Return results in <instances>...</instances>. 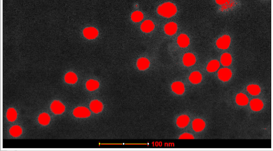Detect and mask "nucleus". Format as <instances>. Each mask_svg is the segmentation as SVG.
<instances>
[{
	"label": "nucleus",
	"instance_id": "obj_1",
	"mask_svg": "<svg viewBox=\"0 0 273 151\" xmlns=\"http://www.w3.org/2000/svg\"><path fill=\"white\" fill-rule=\"evenodd\" d=\"M158 13L166 17H170L175 15L177 12L176 6L170 2L165 3L160 6L157 9Z\"/></svg>",
	"mask_w": 273,
	"mask_h": 151
},
{
	"label": "nucleus",
	"instance_id": "obj_2",
	"mask_svg": "<svg viewBox=\"0 0 273 151\" xmlns=\"http://www.w3.org/2000/svg\"><path fill=\"white\" fill-rule=\"evenodd\" d=\"M73 113L75 117L79 118L87 117L91 114L90 111L87 108L83 106L78 107L75 108L73 111Z\"/></svg>",
	"mask_w": 273,
	"mask_h": 151
},
{
	"label": "nucleus",
	"instance_id": "obj_3",
	"mask_svg": "<svg viewBox=\"0 0 273 151\" xmlns=\"http://www.w3.org/2000/svg\"><path fill=\"white\" fill-rule=\"evenodd\" d=\"M230 42V37L225 35L219 38L217 41V47L220 49H226L229 46Z\"/></svg>",
	"mask_w": 273,
	"mask_h": 151
},
{
	"label": "nucleus",
	"instance_id": "obj_4",
	"mask_svg": "<svg viewBox=\"0 0 273 151\" xmlns=\"http://www.w3.org/2000/svg\"><path fill=\"white\" fill-rule=\"evenodd\" d=\"M51 108L52 111L56 114H61L64 111V106L59 101H54L51 104Z\"/></svg>",
	"mask_w": 273,
	"mask_h": 151
},
{
	"label": "nucleus",
	"instance_id": "obj_5",
	"mask_svg": "<svg viewBox=\"0 0 273 151\" xmlns=\"http://www.w3.org/2000/svg\"><path fill=\"white\" fill-rule=\"evenodd\" d=\"M219 78L224 81H228L232 76L231 70L229 69L224 68L220 69L218 72Z\"/></svg>",
	"mask_w": 273,
	"mask_h": 151
},
{
	"label": "nucleus",
	"instance_id": "obj_6",
	"mask_svg": "<svg viewBox=\"0 0 273 151\" xmlns=\"http://www.w3.org/2000/svg\"><path fill=\"white\" fill-rule=\"evenodd\" d=\"M83 32L84 36L89 39L95 38L98 34L97 29L93 27H89L85 28Z\"/></svg>",
	"mask_w": 273,
	"mask_h": 151
},
{
	"label": "nucleus",
	"instance_id": "obj_7",
	"mask_svg": "<svg viewBox=\"0 0 273 151\" xmlns=\"http://www.w3.org/2000/svg\"><path fill=\"white\" fill-rule=\"evenodd\" d=\"M103 108L102 103L97 100L91 101L90 104V108L91 110L95 113L100 112Z\"/></svg>",
	"mask_w": 273,
	"mask_h": 151
},
{
	"label": "nucleus",
	"instance_id": "obj_8",
	"mask_svg": "<svg viewBox=\"0 0 273 151\" xmlns=\"http://www.w3.org/2000/svg\"><path fill=\"white\" fill-rule=\"evenodd\" d=\"M196 61L195 57L194 55L191 53L185 54L183 58V62L184 65L187 66H191L194 65Z\"/></svg>",
	"mask_w": 273,
	"mask_h": 151
},
{
	"label": "nucleus",
	"instance_id": "obj_9",
	"mask_svg": "<svg viewBox=\"0 0 273 151\" xmlns=\"http://www.w3.org/2000/svg\"><path fill=\"white\" fill-rule=\"evenodd\" d=\"M177 29V24L173 22L167 24L164 27V30L166 33L169 35L174 34L176 32Z\"/></svg>",
	"mask_w": 273,
	"mask_h": 151
},
{
	"label": "nucleus",
	"instance_id": "obj_10",
	"mask_svg": "<svg viewBox=\"0 0 273 151\" xmlns=\"http://www.w3.org/2000/svg\"><path fill=\"white\" fill-rule=\"evenodd\" d=\"M250 105L252 110L257 111L262 109L263 104L262 102L260 100L258 99H254L251 101Z\"/></svg>",
	"mask_w": 273,
	"mask_h": 151
},
{
	"label": "nucleus",
	"instance_id": "obj_11",
	"mask_svg": "<svg viewBox=\"0 0 273 151\" xmlns=\"http://www.w3.org/2000/svg\"><path fill=\"white\" fill-rule=\"evenodd\" d=\"M177 42L181 47H185L189 45V40L186 35L181 34L178 36V38Z\"/></svg>",
	"mask_w": 273,
	"mask_h": 151
},
{
	"label": "nucleus",
	"instance_id": "obj_12",
	"mask_svg": "<svg viewBox=\"0 0 273 151\" xmlns=\"http://www.w3.org/2000/svg\"><path fill=\"white\" fill-rule=\"evenodd\" d=\"M171 87L173 91L177 94H182L184 91V86L181 82H174L173 83Z\"/></svg>",
	"mask_w": 273,
	"mask_h": 151
},
{
	"label": "nucleus",
	"instance_id": "obj_13",
	"mask_svg": "<svg viewBox=\"0 0 273 151\" xmlns=\"http://www.w3.org/2000/svg\"><path fill=\"white\" fill-rule=\"evenodd\" d=\"M194 129L196 132L200 131L203 129L205 126L204 122L201 119L194 120L192 124Z\"/></svg>",
	"mask_w": 273,
	"mask_h": 151
},
{
	"label": "nucleus",
	"instance_id": "obj_14",
	"mask_svg": "<svg viewBox=\"0 0 273 151\" xmlns=\"http://www.w3.org/2000/svg\"><path fill=\"white\" fill-rule=\"evenodd\" d=\"M154 25L151 21L147 20L145 21L141 26L142 30L145 32H149L153 30Z\"/></svg>",
	"mask_w": 273,
	"mask_h": 151
},
{
	"label": "nucleus",
	"instance_id": "obj_15",
	"mask_svg": "<svg viewBox=\"0 0 273 151\" xmlns=\"http://www.w3.org/2000/svg\"><path fill=\"white\" fill-rule=\"evenodd\" d=\"M202 79L201 74L198 71L192 72L190 75L189 79L190 81L194 84L199 83Z\"/></svg>",
	"mask_w": 273,
	"mask_h": 151
},
{
	"label": "nucleus",
	"instance_id": "obj_16",
	"mask_svg": "<svg viewBox=\"0 0 273 151\" xmlns=\"http://www.w3.org/2000/svg\"><path fill=\"white\" fill-rule=\"evenodd\" d=\"M149 64L150 62L147 59L142 58L138 60L137 66L140 70H144L148 67Z\"/></svg>",
	"mask_w": 273,
	"mask_h": 151
},
{
	"label": "nucleus",
	"instance_id": "obj_17",
	"mask_svg": "<svg viewBox=\"0 0 273 151\" xmlns=\"http://www.w3.org/2000/svg\"><path fill=\"white\" fill-rule=\"evenodd\" d=\"M189 122V118L186 115H183L179 117L177 121V124L180 127L186 126Z\"/></svg>",
	"mask_w": 273,
	"mask_h": 151
},
{
	"label": "nucleus",
	"instance_id": "obj_18",
	"mask_svg": "<svg viewBox=\"0 0 273 151\" xmlns=\"http://www.w3.org/2000/svg\"><path fill=\"white\" fill-rule=\"evenodd\" d=\"M236 100L237 104L240 105H246L248 102V98L246 95L242 93H240L237 95Z\"/></svg>",
	"mask_w": 273,
	"mask_h": 151
},
{
	"label": "nucleus",
	"instance_id": "obj_19",
	"mask_svg": "<svg viewBox=\"0 0 273 151\" xmlns=\"http://www.w3.org/2000/svg\"><path fill=\"white\" fill-rule=\"evenodd\" d=\"M220 66V64L218 61L216 60H213L210 61L208 64L207 69L209 72H213L216 70Z\"/></svg>",
	"mask_w": 273,
	"mask_h": 151
},
{
	"label": "nucleus",
	"instance_id": "obj_20",
	"mask_svg": "<svg viewBox=\"0 0 273 151\" xmlns=\"http://www.w3.org/2000/svg\"><path fill=\"white\" fill-rule=\"evenodd\" d=\"M231 62V57L229 54L225 53L222 55L221 58V62L223 65L228 66L230 64Z\"/></svg>",
	"mask_w": 273,
	"mask_h": 151
},
{
	"label": "nucleus",
	"instance_id": "obj_21",
	"mask_svg": "<svg viewBox=\"0 0 273 151\" xmlns=\"http://www.w3.org/2000/svg\"><path fill=\"white\" fill-rule=\"evenodd\" d=\"M65 79L66 83L74 84L77 82V78L75 74L72 72H69L66 75Z\"/></svg>",
	"mask_w": 273,
	"mask_h": 151
},
{
	"label": "nucleus",
	"instance_id": "obj_22",
	"mask_svg": "<svg viewBox=\"0 0 273 151\" xmlns=\"http://www.w3.org/2000/svg\"><path fill=\"white\" fill-rule=\"evenodd\" d=\"M86 85L87 89L89 91H92L98 88L99 86V83L97 81L90 80L87 82Z\"/></svg>",
	"mask_w": 273,
	"mask_h": 151
},
{
	"label": "nucleus",
	"instance_id": "obj_23",
	"mask_svg": "<svg viewBox=\"0 0 273 151\" xmlns=\"http://www.w3.org/2000/svg\"><path fill=\"white\" fill-rule=\"evenodd\" d=\"M38 119L40 124L43 125H46L49 122L50 119L47 114L43 113L39 115Z\"/></svg>",
	"mask_w": 273,
	"mask_h": 151
},
{
	"label": "nucleus",
	"instance_id": "obj_24",
	"mask_svg": "<svg viewBox=\"0 0 273 151\" xmlns=\"http://www.w3.org/2000/svg\"><path fill=\"white\" fill-rule=\"evenodd\" d=\"M247 90L251 95H256L259 94L260 91L259 86L256 85H251L247 87Z\"/></svg>",
	"mask_w": 273,
	"mask_h": 151
},
{
	"label": "nucleus",
	"instance_id": "obj_25",
	"mask_svg": "<svg viewBox=\"0 0 273 151\" xmlns=\"http://www.w3.org/2000/svg\"><path fill=\"white\" fill-rule=\"evenodd\" d=\"M236 3L234 0H229L227 1L221 6L220 10L222 11H227L234 6Z\"/></svg>",
	"mask_w": 273,
	"mask_h": 151
},
{
	"label": "nucleus",
	"instance_id": "obj_26",
	"mask_svg": "<svg viewBox=\"0 0 273 151\" xmlns=\"http://www.w3.org/2000/svg\"><path fill=\"white\" fill-rule=\"evenodd\" d=\"M17 113L13 108L9 109L7 113V117L8 120L11 122L14 121L16 119Z\"/></svg>",
	"mask_w": 273,
	"mask_h": 151
},
{
	"label": "nucleus",
	"instance_id": "obj_27",
	"mask_svg": "<svg viewBox=\"0 0 273 151\" xmlns=\"http://www.w3.org/2000/svg\"><path fill=\"white\" fill-rule=\"evenodd\" d=\"M10 133L13 136L17 137L20 136L22 133V129L18 126H13L10 129Z\"/></svg>",
	"mask_w": 273,
	"mask_h": 151
},
{
	"label": "nucleus",
	"instance_id": "obj_28",
	"mask_svg": "<svg viewBox=\"0 0 273 151\" xmlns=\"http://www.w3.org/2000/svg\"><path fill=\"white\" fill-rule=\"evenodd\" d=\"M143 17V14L140 12L136 11L133 12L131 15L132 20L135 22H140Z\"/></svg>",
	"mask_w": 273,
	"mask_h": 151
},
{
	"label": "nucleus",
	"instance_id": "obj_29",
	"mask_svg": "<svg viewBox=\"0 0 273 151\" xmlns=\"http://www.w3.org/2000/svg\"><path fill=\"white\" fill-rule=\"evenodd\" d=\"M179 139H194L193 136L191 134L188 133H184L180 136Z\"/></svg>",
	"mask_w": 273,
	"mask_h": 151
},
{
	"label": "nucleus",
	"instance_id": "obj_30",
	"mask_svg": "<svg viewBox=\"0 0 273 151\" xmlns=\"http://www.w3.org/2000/svg\"><path fill=\"white\" fill-rule=\"evenodd\" d=\"M228 0H215L217 3L219 4H223L225 3Z\"/></svg>",
	"mask_w": 273,
	"mask_h": 151
}]
</instances>
